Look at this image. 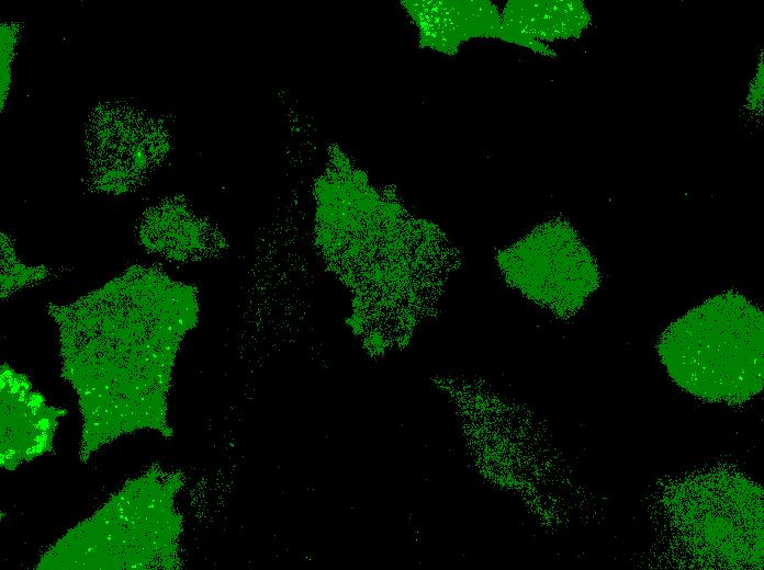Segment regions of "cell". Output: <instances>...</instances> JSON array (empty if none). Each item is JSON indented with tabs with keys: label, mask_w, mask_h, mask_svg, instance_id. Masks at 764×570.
I'll return each instance as SVG.
<instances>
[{
	"label": "cell",
	"mask_w": 764,
	"mask_h": 570,
	"mask_svg": "<svg viewBox=\"0 0 764 570\" xmlns=\"http://www.w3.org/2000/svg\"><path fill=\"white\" fill-rule=\"evenodd\" d=\"M180 295L156 265H133L76 301L47 305L58 326L61 377L82 415L81 461L142 429L170 435L166 397Z\"/></svg>",
	"instance_id": "cell-1"
},
{
	"label": "cell",
	"mask_w": 764,
	"mask_h": 570,
	"mask_svg": "<svg viewBox=\"0 0 764 570\" xmlns=\"http://www.w3.org/2000/svg\"><path fill=\"white\" fill-rule=\"evenodd\" d=\"M659 354L672 379L708 401L742 402L764 381V315L738 293L714 296L668 326Z\"/></svg>",
	"instance_id": "cell-2"
},
{
	"label": "cell",
	"mask_w": 764,
	"mask_h": 570,
	"mask_svg": "<svg viewBox=\"0 0 764 570\" xmlns=\"http://www.w3.org/2000/svg\"><path fill=\"white\" fill-rule=\"evenodd\" d=\"M159 468L127 481L103 506L69 529L36 569H156L162 557L169 497Z\"/></svg>",
	"instance_id": "cell-3"
},
{
	"label": "cell",
	"mask_w": 764,
	"mask_h": 570,
	"mask_svg": "<svg viewBox=\"0 0 764 570\" xmlns=\"http://www.w3.org/2000/svg\"><path fill=\"white\" fill-rule=\"evenodd\" d=\"M510 277L531 299L559 314L577 310L600 283L598 266L565 225L539 229L513 252Z\"/></svg>",
	"instance_id": "cell-4"
},
{
	"label": "cell",
	"mask_w": 764,
	"mask_h": 570,
	"mask_svg": "<svg viewBox=\"0 0 764 570\" xmlns=\"http://www.w3.org/2000/svg\"><path fill=\"white\" fill-rule=\"evenodd\" d=\"M1 452L0 465L14 470L19 465L53 451L58 419L64 408L47 404L33 389L25 374L1 365Z\"/></svg>",
	"instance_id": "cell-5"
},
{
	"label": "cell",
	"mask_w": 764,
	"mask_h": 570,
	"mask_svg": "<svg viewBox=\"0 0 764 570\" xmlns=\"http://www.w3.org/2000/svg\"><path fill=\"white\" fill-rule=\"evenodd\" d=\"M49 275V271L43 266L29 267L23 265L19 260L14 264V251L11 252V259H5L2 263L1 272V295L5 298L16 289L41 282Z\"/></svg>",
	"instance_id": "cell-6"
},
{
	"label": "cell",
	"mask_w": 764,
	"mask_h": 570,
	"mask_svg": "<svg viewBox=\"0 0 764 570\" xmlns=\"http://www.w3.org/2000/svg\"><path fill=\"white\" fill-rule=\"evenodd\" d=\"M14 32L2 30V98L8 93V84L10 77V64L13 57Z\"/></svg>",
	"instance_id": "cell-7"
}]
</instances>
